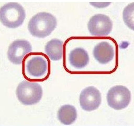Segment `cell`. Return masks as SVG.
Segmentation results:
<instances>
[{
	"mask_svg": "<svg viewBox=\"0 0 134 126\" xmlns=\"http://www.w3.org/2000/svg\"><path fill=\"white\" fill-rule=\"evenodd\" d=\"M57 26V20L47 12H40L33 16L28 24V29L32 36L44 38L51 34Z\"/></svg>",
	"mask_w": 134,
	"mask_h": 126,
	"instance_id": "1",
	"label": "cell"
},
{
	"mask_svg": "<svg viewBox=\"0 0 134 126\" xmlns=\"http://www.w3.org/2000/svg\"><path fill=\"white\" fill-rule=\"evenodd\" d=\"M26 18L24 8L18 3L10 2L3 5L0 10V20L9 28H16L23 24Z\"/></svg>",
	"mask_w": 134,
	"mask_h": 126,
	"instance_id": "2",
	"label": "cell"
},
{
	"mask_svg": "<svg viewBox=\"0 0 134 126\" xmlns=\"http://www.w3.org/2000/svg\"><path fill=\"white\" fill-rule=\"evenodd\" d=\"M16 94L21 103L26 105H31L41 100L43 90L41 86L37 83L23 81L17 86Z\"/></svg>",
	"mask_w": 134,
	"mask_h": 126,
	"instance_id": "3",
	"label": "cell"
},
{
	"mask_svg": "<svg viewBox=\"0 0 134 126\" xmlns=\"http://www.w3.org/2000/svg\"><path fill=\"white\" fill-rule=\"evenodd\" d=\"M131 100L130 91L122 85H116L112 87L107 95V101L109 106L117 110L127 107Z\"/></svg>",
	"mask_w": 134,
	"mask_h": 126,
	"instance_id": "4",
	"label": "cell"
},
{
	"mask_svg": "<svg viewBox=\"0 0 134 126\" xmlns=\"http://www.w3.org/2000/svg\"><path fill=\"white\" fill-rule=\"evenodd\" d=\"M112 27L113 23L110 18L103 14L94 15L88 23L89 31L94 36H107L110 34Z\"/></svg>",
	"mask_w": 134,
	"mask_h": 126,
	"instance_id": "5",
	"label": "cell"
},
{
	"mask_svg": "<svg viewBox=\"0 0 134 126\" xmlns=\"http://www.w3.org/2000/svg\"><path fill=\"white\" fill-rule=\"evenodd\" d=\"M81 107L86 111L97 109L102 101V96L99 90L94 86H89L81 92L80 98Z\"/></svg>",
	"mask_w": 134,
	"mask_h": 126,
	"instance_id": "6",
	"label": "cell"
},
{
	"mask_svg": "<svg viewBox=\"0 0 134 126\" xmlns=\"http://www.w3.org/2000/svg\"><path fill=\"white\" fill-rule=\"evenodd\" d=\"M32 51V47L28 41L25 40H16L10 45L7 51L9 61L16 65L22 62L26 55Z\"/></svg>",
	"mask_w": 134,
	"mask_h": 126,
	"instance_id": "7",
	"label": "cell"
},
{
	"mask_svg": "<svg viewBox=\"0 0 134 126\" xmlns=\"http://www.w3.org/2000/svg\"><path fill=\"white\" fill-rule=\"evenodd\" d=\"M93 53L95 59L102 64L110 62L115 55L113 46L107 42H102L95 46Z\"/></svg>",
	"mask_w": 134,
	"mask_h": 126,
	"instance_id": "8",
	"label": "cell"
},
{
	"mask_svg": "<svg viewBox=\"0 0 134 126\" xmlns=\"http://www.w3.org/2000/svg\"><path fill=\"white\" fill-rule=\"evenodd\" d=\"M28 74L35 77H40L45 75L47 69L46 60L41 56H35L27 62L26 66Z\"/></svg>",
	"mask_w": 134,
	"mask_h": 126,
	"instance_id": "9",
	"label": "cell"
},
{
	"mask_svg": "<svg viewBox=\"0 0 134 126\" xmlns=\"http://www.w3.org/2000/svg\"><path fill=\"white\" fill-rule=\"evenodd\" d=\"M69 60L72 66L77 69H81L89 63V56L84 49L76 48L70 53Z\"/></svg>",
	"mask_w": 134,
	"mask_h": 126,
	"instance_id": "10",
	"label": "cell"
},
{
	"mask_svg": "<svg viewBox=\"0 0 134 126\" xmlns=\"http://www.w3.org/2000/svg\"><path fill=\"white\" fill-rule=\"evenodd\" d=\"M57 117L59 120L65 125H70L76 121L77 117L76 109L73 106L65 105L59 109Z\"/></svg>",
	"mask_w": 134,
	"mask_h": 126,
	"instance_id": "11",
	"label": "cell"
},
{
	"mask_svg": "<svg viewBox=\"0 0 134 126\" xmlns=\"http://www.w3.org/2000/svg\"><path fill=\"white\" fill-rule=\"evenodd\" d=\"M63 42L59 39H53L45 46V50L50 59L54 61L61 59L62 56Z\"/></svg>",
	"mask_w": 134,
	"mask_h": 126,
	"instance_id": "12",
	"label": "cell"
},
{
	"mask_svg": "<svg viewBox=\"0 0 134 126\" xmlns=\"http://www.w3.org/2000/svg\"><path fill=\"white\" fill-rule=\"evenodd\" d=\"M134 3L129 4L124 9L123 18L126 26L134 30Z\"/></svg>",
	"mask_w": 134,
	"mask_h": 126,
	"instance_id": "13",
	"label": "cell"
}]
</instances>
